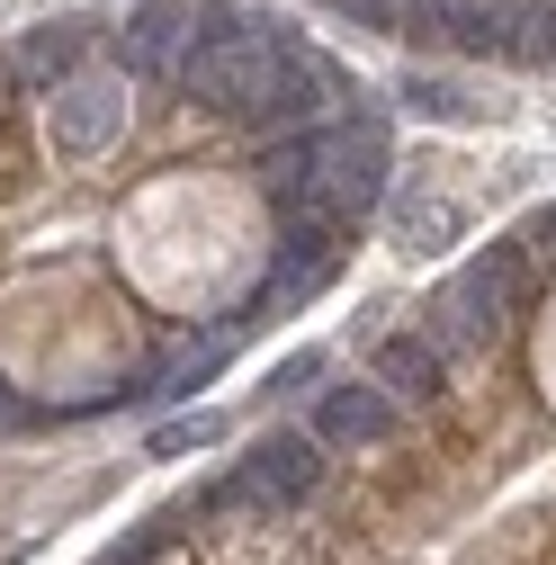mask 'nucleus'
Masks as SVG:
<instances>
[{"label": "nucleus", "instance_id": "0eeeda50", "mask_svg": "<svg viewBox=\"0 0 556 565\" xmlns=\"http://www.w3.org/2000/svg\"><path fill=\"white\" fill-rule=\"evenodd\" d=\"M82 63H90V28H82V19H45V28H28V36L10 45V82L45 99L54 82H73Z\"/></svg>", "mask_w": 556, "mask_h": 565}, {"label": "nucleus", "instance_id": "9d476101", "mask_svg": "<svg viewBox=\"0 0 556 565\" xmlns=\"http://www.w3.org/2000/svg\"><path fill=\"white\" fill-rule=\"evenodd\" d=\"M395 108L440 117V126H475V117H484V99H475L467 82H449V73H404V82H395Z\"/></svg>", "mask_w": 556, "mask_h": 565}, {"label": "nucleus", "instance_id": "f03ea898", "mask_svg": "<svg viewBox=\"0 0 556 565\" xmlns=\"http://www.w3.org/2000/svg\"><path fill=\"white\" fill-rule=\"evenodd\" d=\"M314 484H323V440H314V431H278V440H260L216 493H197L189 521H197V512H297Z\"/></svg>", "mask_w": 556, "mask_h": 565}, {"label": "nucleus", "instance_id": "f8f14e48", "mask_svg": "<svg viewBox=\"0 0 556 565\" xmlns=\"http://www.w3.org/2000/svg\"><path fill=\"white\" fill-rule=\"evenodd\" d=\"M63 404H36V395H19L10 377H0V440H19V431H36V422H54Z\"/></svg>", "mask_w": 556, "mask_h": 565}, {"label": "nucleus", "instance_id": "423d86ee", "mask_svg": "<svg viewBox=\"0 0 556 565\" xmlns=\"http://www.w3.org/2000/svg\"><path fill=\"white\" fill-rule=\"evenodd\" d=\"M314 440L323 449H377V440H395V395L386 386H323L314 395Z\"/></svg>", "mask_w": 556, "mask_h": 565}, {"label": "nucleus", "instance_id": "f257e3e1", "mask_svg": "<svg viewBox=\"0 0 556 565\" xmlns=\"http://www.w3.org/2000/svg\"><path fill=\"white\" fill-rule=\"evenodd\" d=\"M341 260H351V225H341V216H288L278 243H269V269L252 278V297L234 306V323L252 332V323L297 315L306 297H323L332 278H341Z\"/></svg>", "mask_w": 556, "mask_h": 565}, {"label": "nucleus", "instance_id": "20e7f679", "mask_svg": "<svg viewBox=\"0 0 556 565\" xmlns=\"http://www.w3.org/2000/svg\"><path fill=\"white\" fill-rule=\"evenodd\" d=\"M126 135V73H73L45 90V145L54 162H99Z\"/></svg>", "mask_w": 556, "mask_h": 565}, {"label": "nucleus", "instance_id": "ddd939ff", "mask_svg": "<svg viewBox=\"0 0 556 565\" xmlns=\"http://www.w3.org/2000/svg\"><path fill=\"white\" fill-rule=\"evenodd\" d=\"M314 377H323V350H297V360H278V369H269V395H306Z\"/></svg>", "mask_w": 556, "mask_h": 565}, {"label": "nucleus", "instance_id": "9b49d317", "mask_svg": "<svg viewBox=\"0 0 556 565\" xmlns=\"http://www.w3.org/2000/svg\"><path fill=\"white\" fill-rule=\"evenodd\" d=\"M216 440H225V413H180L145 440V458H189V449H216Z\"/></svg>", "mask_w": 556, "mask_h": 565}, {"label": "nucleus", "instance_id": "4468645a", "mask_svg": "<svg viewBox=\"0 0 556 565\" xmlns=\"http://www.w3.org/2000/svg\"><path fill=\"white\" fill-rule=\"evenodd\" d=\"M0 82H10V54H0Z\"/></svg>", "mask_w": 556, "mask_h": 565}, {"label": "nucleus", "instance_id": "6e6552de", "mask_svg": "<svg viewBox=\"0 0 556 565\" xmlns=\"http://www.w3.org/2000/svg\"><path fill=\"white\" fill-rule=\"evenodd\" d=\"M386 225H395V252H413V260H431L467 234V216L440 189H386Z\"/></svg>", "mask_w": 556, "mask_h": 565}, {"label": "nucleus", "instance_id": "7ed1b4c3", "mask_svg": "<svg viewBox=\"0 0 556 565\" xmlns=\"http://www.w3.org/2000/svg\"><path fill=\"white\" fill-rule=\"evenodd\" d=\"M386 189H395V153H386L377 108H351L341 126L323 117V198H332V216H341V225L377 216Z\"/></svg>", "mask_w": 556, "mask_h": 565}, {"label": "nucleus", "instance_id": "1a4fd4ad", "mask_svg": "<svg viewBox=\"0 0 556 565\" xmlns=\"http://www.w3.org/2000/svg\"><path fill=\"white\" fill-rule=\"evenodd\" d=\"M368 369H377V386L404 404V395H440V386H449V350H440L431 332H386V341L368 350Z\"/></svg>", "mask_w": 556, "mask_h": 565}, {"label": "nucleus", "instance_id": "39448f33", "mask_svg": "<svg viewBox=\"0 0 556 565\" xmlns=\"http://www.w3.org/2000/svg\"><path fill=\"white\" fill-rule=\"evenodd\" d=\"M234 341H243V323H225V332H206V341H180L171 360H153L145 377L126 386V404H197V386H216V377H225V360H234Z\"/></svg>", "mask_w": 556, "mask_h": 565}]
</instances>
